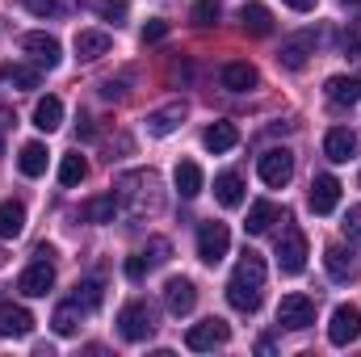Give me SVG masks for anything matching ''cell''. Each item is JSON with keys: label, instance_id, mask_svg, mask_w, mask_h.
Returning <instances> with one entry per match:
<instances>
[{"label": "cell", "instance_id": "ba28073f", "mask_svg": "<svg viewBox=\"0 0 361 357\" xmlns=\"http://www.w3.org/2000/svg\"><path fill=\"white\" fill-rule=\"evenodd\" d=\"M357 152H361L357 131H349V126H336V131H328V139H324V156H328L332 164H349Z\"/></svg>", "mask_w": 361, "mask_h": 357}, {"label": "cell", "instance_id": "e0dca14e", "mask_svg": "<svg viewBox=\"0 0 361 357\" xmlns=\"http://www.w3.org/2000/svg\"><path fill=\"white\" fill-rule=\"evenodd\" d=\"M180 118H185V105L173 101V105H164V109H156L152 118H147V135H156V139H164V135H173L180 126Z\"/></svg>", "mask_w": 361, "mask_h": 357}, {"label": "cell", "instance_id": "ab89813d", "mask_svg": "<svg viewBox=\"0 0 361 357\" xmlns=\"http://www.w3.org/2000/svg\"><path fill=\"white\" fill-rule=\"evenodd\" d=\"M169 34V21H160V17H152L147 25H143V42H160Z\"/></svg>", "mask_w": 361, "mask_h": 357}, {"label": "cell", "instance_id": "4fadbf2b", "mask_svg": "<svg viewBox=\"0 0 361 357\" xmlns=\"http://www.w3.org/2000/svg\"><path fill=\"white\" fill-rule=\"evenodd\" d=\"M30 328H34V315H30L25 307H13V303L0 307V337H4V341L30 337Z\"/></svg>", "mask_w": 361, "mask_h": 357}, {"label": "cell", "instance_id": "d590c367", "mask_svg": "<svg viewBox=\"0 0 361 357\" xmlns=\"http://www.w3.org/2000/svg\"><path fill=\"white\" fill-rule=\"evenodd\" d=\"M223 17V4L219 0H197L193 4V25H214Z\"/></svg>", "mask_w": 361, "mask_h": 357}, {"label": "cell", "instance_id": "e575fe53", "mask_svg": "<svg viewBox=\"0 0 361 357\" xmlns=\"http://www.w3.org/2000/svg\"><path fill=\"white\" fill-rule=\"evenodd\" d=\"M169 257H173V244H169L164 236H152V240H147V248H143V261H147V269L164 265Z\"/></svg>", "mask_w": 361, "mask_h": 357}, {"label": "cell", "instance_id": "7a4b0ae2", "mask_svg": "<svg viewBox=\"0 0 361 357\" xmlns=\"http://www.w3.org/2000/svg\"><path fill=\"white\" fill-rule=\"evenodd\" d=\"M227 248H231L227 223H202V227H197V257H202L206 265H219V261L227 257Z\"/></svg>", "mask_w": 361, "mask_h": 357}, {"label": "cell", "instance_id": "7402d4cb", "mask_svg": "<svg viewBox=\"0 0 361 357\" xmlns=\"http://www.w3.org/2000/svg\"><path fill=\"white\" fill-rule=\"evenodd\" d=\"M227 303L235 307V311H244V315H252L257 307H261V290L257 286H244V282H227Z\"/></svg>", "mask_w": 361, "mask_h": 357}, {"label": "cell", "instance_id": "44dd1931", "mask_svg": "<svg viewBox=\"0 0 361 357\" xmlns=\"http://www.w3.org/2000/svg\"><path fill=\"white\" fill-rule=\"evenodd\" d=\"M240 25H244L248 34L265 38V34H273V13L265 4H244V8H240Z\"/></svg>", "mask_w": 361, "mask_h": 357}, {"label": "cell", "instance_id": "7c38bea8", "mask_svg": "<svg viewBox=\"0 0 361 357\" xmlns=\"http://www.w3.org/2000/svg\"><path fill=\"white\" fill-rule=\"evenodd\" d=\"M164 303H169L173 315H189V311L197 307V290H193V282H189V277H169V282H164Z\"/></svg>", "mask_w": 361, "mask_h": 357}, {"label": "cell", "instance_id": "60d3db41", "mask_svg": "<svg viewBox=\"0 0 361 357\" xmlns=\"http://www.w3.org/2000/svg\"><path fill=\"white\" fill-rule=\"evenodd\" d=\"M143 273H147V261H143V253H139V257H130V261H126V277H130V282H139Z\"/></svg>", "mask_w": 361, "mask_h": 357}, {"label": "cell", "instance_id": "5bb4252c", "mask_svg": "<svg viewBox=\"0 0 361 357\" xmlns=\"http://www.w3.org/2000/svg\"><path fill=\"white\" fill-rule=\"evenodd\" d=\"M109 47H114V38H109L105 30H80V34H76V59H85V63L109 55Z\"/></svg>", "mask_w": 361, "mask_h": 357}, {"label": "cell", "instance_id": "9c48e42d", "mask_svg": "<svg viewBox=\"0 0 361 357\" xmlns=\"http://www.w3.org/2000/svg\"><path fill=\"white\" fill-rule=\"evenodd\" d=\"M307 202H311V210H315V214H332V210H336V202H341V181L332 177V173H319V177L311 181Z\"/></svg>", "mask_w": 361, "mask_h": 357}, {"label": "cell", "instance_id": "83f0119b", "mask_svg": "<svg viewBox=\"0 0 361 357\" xmlns=\"http://www.w3.org/2000/svg\"><path fill=\"white\" fill-rule=\"evenodd\" d=\"M324 265H328V273H332L336 282H349V277L357 273V265H353V253H345L341 244H332V248L324 253Z\"/></svg>", "mask_w": 361, "mask_h": 357}, {"label": "cell", "instance_id": "ffe728a7", "mask_svg": "<svg viewBox=\"0 0 361 357\" xmlns=\"http://www.w3.org/2000/svg\"><path fill=\"white\" fill-rule=\"evenodd\" d=\"M34 126L47 131V135L59 131V126H63V101H59V97H42V101L34 105Z\"/></svg>", "mask_w": 361, "mask_h": 357}, {"label": "cell", "instance_id": "ac0fdd59", "mask_svg": "<svg viewBox=\"0 0 361 357\" xmlns=\"http://www.w3.org/2000/svg\"><path fill=\"white\" fill-rule=\"evenodd\" d=\"M324 92H328L332 105H357L361 101V76H332Z\"/></svg>", "mask_w": 361, "mask_h": 357}, {"label": "cell", "instance_id": "277c9868", "mask_svg": "<svg viewBox=\"0 0 361 357\" xmlns=\"http://www.w3.org/2000/svg\"><path fill=\"white\" fill-rule=\"evenodd\" d=\"M231 341V328L223 324V320H202V324H193L189 332H185V345L193 349V353H210V349H219V345H227Z\"/></svg>", "mask_w": 361, "mask_h": 357}, {"label": "cell", "instance_id": "1f68e13d", "mask_svg": "<svg viewBox=\"0 0 361 357\" xmlns=\"http://www.w3.org/2000/svg\"><path fill=\"white\" fill-rule=\"evenodd\" d=\"M231 277H235V282H244V286H257V290H261V286H265V261H261L257 253H244V261L235 265Z\"/></svg>", "mask_w": 361, "mask_h": 357}, {"label": "cell", "instance_id": "7bdbcfd3", "mask_svg": "<svg viewBox=\"0 0 361 357\" xmlns=\"http://www.w3.org/2000/svg\"><path fill=\"white\" fill-rule=\"evenodd\" d=\"M281 4H290V8H294V13H311V8H315V4H319V0H281Z\"/></svg>", "mask_w": 361, "mask_h": 357}, {"label": "cell", "instance_id": "74e56055", "mask_svg": "<svg viewBox=\"0 0 361 357\" xmlns=\"http://www.w3.org/2000/svg\"><path fill=\"white\" fill-rule=\"evenodd\" d=\"M17 4H21V8H30L34 17H55V13L63 8L59 0H17Z\"/></svg>", "mask_w": 361, "mask_h": 357}, {"label": "cell", "instance_id": "30bf717a", "mask_svg": "<svg viewBox=\"0 0 361 357\" xmlns=\"http://www.w3.org/2000/svg\"><path fill=\"white\" fill-rule=\"evenodd\" d=\"M51 286H55V265H51V261H34V265L17 277V290H21L25 298H42Z\"/></svg>", "mask_w": 361, "mask_h": 357}, {"label": "cell", "instance_id": "f1b7e54d", "mask_svg": "<svg viewBox=\"0 0 361 357\" xmlns=\"http://www.w3.org/2000/svg\"><path fill=\"white\" fill-rule=\"evenodd\" d=\"M0 80L13 85V89H38V68H25V63H4L0 68Z\"/></svg>", "mask_w": 361, "mask_h": 357}, {"label": "cell", "instance_id": "52a82bcc", "mask_svg": "<svg viewBox=\"0 0 361 357\" xmlns=\"http://www.w3.org/2000/svg\"><path fill=\"white\" fill-rule=\"evenodd\" d=\"M261 181L273 185V189H281V185H290L294 177V152H286V147H269L265 156H261Z\"/></svg>", "mask_w": 361, "mask_h": 357}, {"label": "cell", "instance_id": "2e32d148", "mask_svg": "<svg viewBox=\"0 0 361 357\" xmlns=\"http://www.w3.org/2000/svg\"><path fill=\"white\" fill-rule=\"evenodd\" d=\"M219 80H223V89H231V92H248V89H257V68L252 63H227L223 72H219Z\"/></svg>", "mask_w": 361, "mask_h": 357}, {"label": "cell", "instance_id": "b9f144b4", "mask_svg": "<svg viewBox=\"0 0 361 357\" xmlns=\"http://www.w3.org/2000/svg\"><path fill=\"white\" fill-rule=\"evenodd\" d=\"M122 80H118V85H114V80H105V85H101V97H105V101H118V97H122Z\"/></svg>", "mask_w": 361, "mask_h": 357}, {"label": "cell", "instance_id": "f35d334b", "mask_svg": "<svg viewBox=\"0 0 361 357\" xmlns=\"http://www.w3.org/2000/svg\"><path fill=\"white\" fill-rule=\"evenodd\" d=\"M345 236H349L353 244H361V206H353V210L345 214Z\"/></svg>", "mask_w": 361, "mask_h": 357}, {"label": "cell", "instance_id": "8992f818", "mask_svg": "<svg viewBox=\"0 0 361 357\" xmlns=\"http://www.w3.org/2000/svg\"><path fill=\"white\" fill-rule=\"evenodd\" d=\"M361 337V311L353 303H341L336 311H332V324H328V341L336 345V349H345V345H353Z\"/></svg>", "mask_w": 361, "mask_h": 357}, {"label": "cell", "instance_id": "7dc6e473", "mask_svg": "<svg viewBox=\"0 0 361 357\" xmlns=\"http://www.w3.org/2000/svg\"><path fill=\"white\" fill-rule=\"evenodd\" d=\"M0 135H4V131H0Z\"/></svg>", "mask_w": 361, "mask_h": 357}, {"label": "cell", "instance_id": "d6986e66", "mask_svg": "<svg viewBox=\"0 0 361 357\" xmlns=\"http://www.w3.org/2000/svg\"><path fill=\"white\" fill-rule=\"evenodd\" d=\"M311 47H315V38L311 34H298V38H290V42H281V68H290V72H298L302 63H307V55H311Z\"/></svg>", "mask_w": 361, "mask_h": 357}, {"label": "cell", "instance_id": "f6af8a7d", "mask_svg": "<svg viewBox=\"0 0 361 357\" xmlns=\"http://www.w3.org/2000/svg\"><path fill=\"white\" fill-rule=\"evenodd\" d=\"M341 4H353V8H357V4H361V0H341Z\"/></svg>", "mask_w": 361, "mask_h": 357}, {"label": "cell", "instance_id": "4dcf8cb0", "mask_svg": "<svg viewBox=\"0 0 361 357\" xmlns=\"http://www.w3.org/2000/svg\"><path fill=\"white\" fill-rule=\"evenodd\" d=\"M51 324H55L59 337H76L80 332V303H59L55 315H51Z\"/></svg>", "mask_w": 361, "mask_h": 357}, {"label": "cell", "instance_id": "6da1fadb", "mask_svg": "<svg viewBox=\"0 0 361 357\" xmlns=\"http://www.w3.org/2000/svg\"><path fill=\"white\" fill-rule=\"evenodd\" d=\"M118 332H122V341H130V345L147 341V337L156 332V311H152V303H143V298L126 303V307L118 311Z\"/></svg>", "mask_w": 361, "mask_h": 357}, {"label": "cell", "instance_id": "bcb514c9", "mask_svg": "<svg viewBox=\"0 0 361 357\" xmlns=\"http://www.w3.org/2000/svg\"><path fill=\"white\" fill-rule=\"evenodd\" d=\"M0 265H4V253H0Z\"/></svg>", "mask_w": 361, "mask_h": 357}, {"label": "cell", "instance_id": "3957f363", "mask_svg": "<svg viewBox=\"0 0 361 357\" xmlns=\"http://www.w3.org/2000/svg\"><path fill=\"white\" fill-rule=\"evenodd\" d=\"M277 324L290 328V332L311 328V324H315V303H311L307 294H286V298L277 303Z\"/></svg>", "mask_w": 361, "mask_h": 357}, {"label": "cell", "instance_id": "484cf974", "mask_svg": "<svg viewBox=\"0 0 361 357\" xmlns=\"http://www.w3.org/2000/svg\"><path fill=\"white\" fill-rule=\"evenodd\" d=\"M173 185H177L180 198H197V193H202V169H197L193 160H180L177 173H173Z\"/></svg>", "mask_w": 361, "mask_h": 357}, {"label": "cell", "instance_id": "f546056e", "mask_svg": "<svg viewBox=\"0 0 361 357\" xmlns=\"http://www.w3.org/2000/svg\"><path fill=\"white\" fill-rule=\"evenodd\" d=\"M17 169H21L25 177H42V173H47V147H42V143H25L21 156H17Z\"/></svg>", "mask_w": 361, "mask_h": 357}, {"label": "cell", "instance_id": "9a60e30c", "mask_svg": "<svg viewBox=\"0 0 361 357\" xmlns=\"http://www.w3.org/2000/svg\"><path fill=\"white\" fill-rule=\"evenodd\" d=\"M202 143H206V152H231L235 143H240V131L231 126V122H210L206 131H202Z\"/></svg>", "mask_w": 361, "mask_h": 357}, {"label": "cell", "instance_id": "8d00e7d4", "mask_svg": "<svg viewBox=\"0 0 361 357\" xmlns=\"http://www.w3.org/2000/svg\"><path fill=\"white\" fill-rule=\"evenodd\" d=\"M126 8H130L126 0H97V13H101L105 21H114V25H122V21H126Z\"/></svg>", "mask_w": 361, "mask_h": 357}, {"label": "cell", "instance_id": "d6a6232c", "mask_svg": "<svg viewBox=\"0 0 361 357\" xmlns=\"http://www.w3.org/2000/svg\"><path fill=\"white\" fill-rule=\"evenodd\" d=\"M85 177H89L85 156H80V152H68V156H63V164H59V185H68V189H72V185H80Z\"/></svg>", "mask_w": 361, "mask_h": 357}, {"label": "cell", "instance_id": "d4e9b609", "mask_svg": "<svg viewBox=\"0 0 361 357\" xmlns=\"http://www.w3.org/2000/svg\"><path fill=\"white\" fill-rule=\"evenodd\" d=\"M214 198L231 210V206H240L244 202V181H240V173H219L214 177Z\"/></svg>", "mask_w": 361, "mask_h": 357}, {"label": "cell", "instance_id": "4316f807", "mask_svg": "<svg viewBox=\"0 0 361 357\" xmlns=\"http://www.w3.org/2000/svg\"><path fill=\"white\" fill-rule=\"evenodd\" d=\"M273 223H277V206H273V202H252V206H248V223H244L248 236H265Z\"/></svg>", "mask_w": 361, "mask_h": 357}, {"label": "cell", "instance_id": "8fae6325", "mask_svg": "<svg viewBox=\"0 0 361 357\" xmlns=\"http://www.w3.org/2000/svg\"><path fill=\"white\" fill-rule=\"evenodd\" d=\"M21 47H25V51L34 55V63H42V68H59V59H63V47H59L55 34H25Z\"/></svg>", "mask_w": 361, "mask_h": 357}, {"label": "cell", "instance_id": "603a6c76", "mask_svg": "<svg viewBox=\"0 0 361 357\" xmlns=\"http://www.w3.org/2000/svg\"><path fill=\"white\" fill-rule=\"evenodd\" d=\"M114 214H118V198H114V193L89 198V202L80 206V219H85V223H114Z\"/></svg>", "mask_w": 361, "mask_h": 357}, {"label": "cell", "instance_id": "ee69618b", "mask_svg": "<svg viewBox=\"0 0 361 357\" xmlns=\"http://www.w3.org/2000/svg\"><path fill=\"white\" fill-rule=\"evenodd\" d=\"M76 131H80V139H92V135H97V126H92V118H80V126H76Z\"/></svg>", "mask_w": 361, "mask_h": 357}, {"label": "cell", "instance_id": "836d02e7", "mask_svg": "<svg viewBox=\"0 0 361 357\" xmlns=\"http://www.w3.org/2000/svg\"><path fill=\"white\" fill-rule=\"evenodd\" d=\"M101 298H105V286H101L97 277L76 282V298H72V303H80V311H97V307H101Z\"/></svg>", "mask_w": 361, "mask_h": 357}, {"label": "cell", "instance_id": "5b68a950", "mask_svg": "<svg viewBox=\"0 0 361 357\" xmlns=\"http://www.w3.org/2000/svg\"><path fill=\"white\" fill-rule=\"evenodd\" d=\"M307 265V236L298 227H286L281 240H277V269L281 273H302Z\"/></svg>", "mask_w": 361, "mask_h": 357}, {"label": "cell", "instance_id": "cb8c5ba5", "mask_svg": "<svg viewBox=\"0 0 361 357\" xmlns=\"http://www.w3.org/2000/svg\"><path fill=\"white\" fill-rule=\"evenodd\" d=\"M25 231V206L21 202H0V240H17Z\"/></svg>", "mask_w": 361, "mask_h": 357}]
</instances>
